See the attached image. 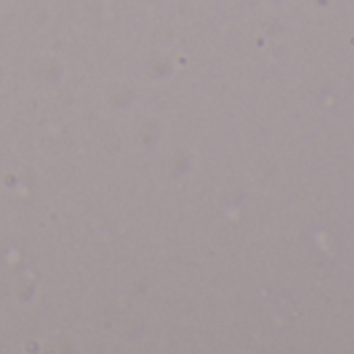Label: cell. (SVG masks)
<instances>
[]
</instances>
